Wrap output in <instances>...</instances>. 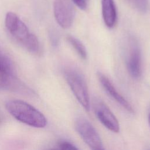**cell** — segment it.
<instances>
[{"label":"cell","instance_id":"obj_1","mask_svg":"<svg viewBox=\"0 0 150 150\" xmlns=\"http://www.w3.org/2000/svg\"><path fill=\"white\" fill-rule=\"evenodd\" d=\"M8 111L18 121L36 128H43L47 124L45 116L36 108L28 103L12 100L5 105Z\"/></svg>","mask_w":150,"mask_h":150},{"label":"cell","instance_id":"obj_2","mask_svg":"<svg viewBox=\"0 0 150 150\" xmlns=\"http://www.w3.org/2000/svg\"><path fill=\"white\" fill-rule=\"evenodd\" d=\"M65 79L76 99L87 111L90 108L88 90L83 75L77 70L67 69L64 71Z\"/></svg>","mask_w":150,"mask_h":150},{"label":"cell","instance_id":"obj_3","mask_svg":"<svg viewBox=\"0 0 150 150\" xmlns=\"http://www.w3.org/2000/svg\"><path fill=\"white\" fill-rule=\"evenodd\" d=\"M75 128L91 150H105L98 133L87 120L78 118L75 122Z\"/></svg>","mask_w":150,"mask_h":150},{"label":"cell","instance_id":"obj_4","mask_svg":"<svg viewBox=\"0 0 150 150\" xmlns=\"http://www.w3.org/2000/svg\"><path fill=\"white\" fill-rule=\"evenodd\" d=\"M5 24L10 35L19 44L24 46L32 35L26 24L16 13L12 12L6 13Z\"/></svg>","mask_w":150,"mask_h":150},{"label":"cell","instance_id":"obj_5","mask_svg":"<svg viewBox=\"0 0 150 150\" xmlns=\"http://www.w3.org/2000/svg\"><path fill=\"white\" fill-rule=\"evenodd\" d=\"M126 66L129 74L134 79H138L142 74V57L137 40L131 38L128 43L126 56Z\"/></svg>","mask_w":150,"mask_h":150},{"label":"cell","instance_id":"obj_6","mask_svg":"<svg viewBox=\"0 0 150 150\" xmlns=\"http://www.w3.org/2000/svg\"><path fill=\"white\" fill-rule=\"evenodd\" d=\"M92 106L97 118L105 127L113 132H119L120 124L117 118L102 100L94 98Z\"/></svg>","mask_w":150,"mask_h":150},{"label":"cell","instance_id":"obj_7","mask_svg":"<svg viewBox=\"0 0 150 150\" xmlns=\"http://www.w3.org/2000/svg\"><path fill=\"white\" fill-rule=\"evenodd\" d=\"M54 15L57 23L63 28H69L74 21L75 10L71 0H54Z\"/></svg>","mask_w":150,"mask_h":150},{"label":"cell","instance_id":"obj_8","mask_svg":"<svg viewBox=\"0 0 150 150\" xmlns=\"http://www.w3.org/2000/svg\"><path fill=\"white\" fill-rule=\"evenodd\" d=\"M97 75L100 83L108 95L127 111L133 113L134 110L130 103L117 91L109 79L101 73H98Z\"/></svg>","mask_w":150,"mask_h":150},{"label":"cell","instance_id":"obj_9","mask_svg":"<svg viewBox=\"0 0 150 150\" xmlns=\"http://www.w3.org/2000/svg\"><path fill=\"white\" fill-rule=\"evenodd\" d=\"M0 90L29 94L32 91L15 74H0Z\"/></svg>","mask_w":150,"mask_h":150},{"label":"cell","instance_id":"obj_10","mask_svg":"<svg viewBox=\"0 0 150 150\" xmlns=\"http://www.w3.org/2000/svg\"><path fill=\"white\" fill-rule=\"evenodd\" d=\"M102 15L105 25L109 28H113L117 22V14L114 0H101Z\"/></svg>","mask_w":150,"mask_h":150},{"label":"cell","instance_id":"obj_11","mask_svg":"<svg viewBox=\"0 0 150 150\" xmlns=\"http://www.w3.org/2000/svg\"><path fill=\"white\" fill-rule=\"evenodd\" d=\"M0 74H15L13 62L9 56L0 50Z\"/></svg>","mask_w":150,"mask_h":150},{"label":"cell","instance_id":"obj_12","mask_svg":"<svg viewBox=\"0 0 150 150\" xmlns=\"http://www.w3.org/2000/svg\"><path fill=\"white\" fill-rule=\"evenodd\" d=\"M66 39L67 42L71 45V46L74 49L76 52L78 53L81 58L83 59H86L87 58V53L86 49L80 40L70 35L67 36L66 37Z\"/></svg>","mask_w":150,"mask_h":150},{"label":"cell","instance_id":"obj_13","mask_svg":"<svg viewBox=\"0 0 150 150\" xmlns=\"http://www.w3.org/2000/svg\"><path fill=\"white\" fill-rule=\"evenodd\" d=\"M129 4L137 11L145 12L146 11L148 6V0H128Z\"/></svg>","mask_w":150,"mask_h":150},{"label":"cell","instance_id":"obj_14","mask_svg":"<svg viewBox=\"0 0 150 150\" xmlns=\"http://www.w3.org/2000/svg\"><path fill=\"white\" fill-rule=\"evenodd\" d=\"M60 150H79L73 144L67 141H62L60 143Z\"/></svg>","mask_w":150,"mask_h":150},{"label":"cell","instance_id":"obj_15","mask_svg":"<svg viewBox=\"0 0 150 150\" xmlns=\"http://www.w3.org/2000/svg\"><path fill=\"white\" fill-rule=\"evenodd\" d=\"M71 1L81 9H86L89 2V0H71Z\"/></svg>","mask_w":150,"mask_h":150},{"label":"cell","instance_id":"obj_16","mask_svg":"<svg viewBox=\"0 0 150 150\" xmlns=\"http://www.w3.org/2000/svg\"><path fill=\"white\" fill-rule=\"evenodd\" d=\"M148 120H149V125H150V112H149V115H148Z\"/></svg>","mask_w":150,"mask_h":150},{"label":"cell","instance_id":"obj_17","mask_svg":"<svg viewBox=\"0 0 150 150\" xmlns=\"http://www.w3.org/2000/svg\"><path fill=\"white\" fill-rule=\"evenodd\" d=\"M48 150H59V149H48Z\"/></svg>","mask_w":150,"mask_h":150},{"label":"cell","instance_id":"obj_18","mask_svg":"<svg viewBox=\"0 0 150 150\" xmlns=\"http://www.w3.org/2000/svg\"><path fill=\"white\" fill-rule=\"evenodd\" d=\"M149 150H150V149H149Z\"/></svg>","mask_w":150,"mask_h":150}]
</instances>
